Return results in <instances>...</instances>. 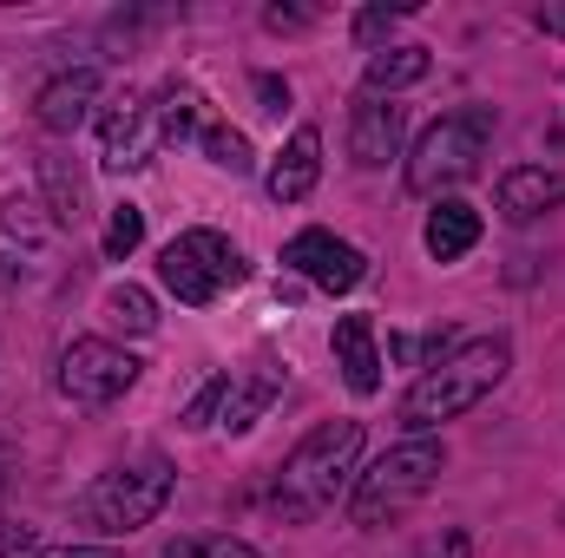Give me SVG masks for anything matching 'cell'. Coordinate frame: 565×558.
I'll return each instance as SVG.
<instances>
[{
	"label": "cell",
	"instance_id": "1",
	"mask_svg": "<svg viewBox=\"0 0 565 558\" xmlns=\"http://www.w3.org/2000/svg\"><path fill=\"white\" fill-rule=\"evenodd\" d=\"M355 460H362V420H322V427H309L282 453L277 480H270V513H277L282 526L322 519L355 486V473H362Z\"/></svg>",
	"mask_w": 565,
	"mask_h": 558
},
{
	"label": "cell",
	"instance_id": "2",
	"mask_svg": "<svg viewBox=\"0 0 565 558\" xmlns=\"http://www.w3.org/2000/svg\"><path fill=\"white\" fill-rule=\"evenodd\" d=\"M513 368V342L507 335H473V342H454L440 362H427L415 375V388L402 395V427L408 433H434L447 420L473 415Z\"/></svg>",
	"mask_w": 565,
	"mask_h": 558
},
{
	"label": "cell",
	"instance_id": "3",
	"mask_svg": "<svg viewBox=\"0 0 565 558\" xmlns=\"http://www.w3.org/2000/svg\"><path fill=\"white\" fill-rule=\"evenodd\" d=\"M493 126H500L493 106H454V112H440L415 139V151H408V191L427 197V204H447L480 171V158L493 144Z\"/></svg>",
	"mask_w": 565,
	"mask_h": 558
},
{
	"label": "cell",
	"instance_id": "4",
	"mask_svg": "<svg viewBox=\"0 0 565 558\" xmlns=\"http://www.w3.org/2000/svg\"><path fill=\"white\" fill-rule=\"evenodd\" d=\"M440 473H447V447H440L434 433H408V440H395L375 466L355 473V486H349V519H355L362 533L402 519Z\"/></svg>",
	"mask_w": 565,
	"mask_h": 558
},
{
	"label": "cell",
	"instance_id": "5",
	"mask_svg": "<svg viewBox=\"0 0 565 558\" xmlns=\"http://www.w3.org/2000/svg\"><path fill=\"white\" fill-rule=\"evenodd\" d=\"M171 486H178V473H171L164 453H132V460L106 466V473L79 493V513H86V526L126 539V533H139V526H151V519L164 513Z\"/></svg>",
	"mask_w": 565,
	"mask_h": 558
},
{
	"label": "cell",
	"instance_id": "6",
	"mask_svg": "<svg viewBox=\"0 0 565 558\" xmlns=\"http://www.w3.org/2000/svg\"><path fill=\"white\" fill-rule=\"evenodd\" d=\"M250 277L244 250L224 237V230H178L164 250H158V282L184 302V309H211L224 289Z\"/></svg>",
	"mask_w": 565,
	"mask_h": 558
},
{
	"label": "cell",
	"instance_id": "7",
	"mask_svg": "<svg viewBox=\"0 0 565 558\" xmlns=\"http://www.w3.org/2000/svg\"><path fill=\"white\" fill-rule=\"evenodd\" d=\"M139 355L132 348H119V342H106V335H79V342H66L60 348V395L73 401V408H113V401H126L132 388H139Z\"/></svg>",
	"mask_w": 565,
	"mask_h": 558
},
{
	"label": "cell",
	"instance_id": "8",
	"mask_svg": "<svg viewBox=\"0 0 565 558\" xmlns=\"http://www.w3.org/2000/svg\"><path fill=\"white\" fill-rule=\"evenodd\" d=\"M282 270L316 282V289H329V296H349L355 282L369 277V257L349 237H335V230H296L282 244Z\"/></svg>",
	"mask_w": 565,
	"mask_h": 558
},
{
	"label": "cell",
	"instance_id": "9",
	"mask_svg": "<svg viewBox=\"0 0 565 558\" xmlns=\"http://www.w3.org/2000/svg\"><path fill=\"white\" fill-rule=\"evenodd\" d=\"M402 139H408V106L355 93V106H349V164L355 171H382V164L402 158Z\"/></svg>",
	"mask_w": 565,
	"mask_h": 558
},
{
	"label": "cell",
	"instance_id": "10",
	"mask_svg": "<svg viewBox=\"0 0 565 558\" xmlns=\"http://www.w3.org/2000/svg\"><path fill=\"white\" fill-rule=\"evenodd\" d=\"M158 151V132H151V99L145 93H119L106 112H99V164L106 171H139Z\"/></svg>",
	"mask_w": 565,
	"mask_h": 558
},
{
	"label": "cell",
	"instance_id": "11",
	"mask_svg": "<svg viewBox=\"0 0 565 558\" xmlns=\"http://www.w3.org/2000/svg\"><path fill=\"white\" fill-rule=\"evenodd\" d=\"M93 106H99V73H93V66H73V73H53V79L40 86L33 119H40V132L66 139V132H79V126L93 119Z\"/></svg>",
	"mask_w": 565,
	"mask_h": 558
},
{
	"label": "cell",
	"instance_id": "12",
	"mask_svg": "<svg viewBox=\"0 0 565 558\" xmlns=\"http://www.w3.org/2000/svg\"><path fill=\"white\" fill-rule=\"evenodd\" d=\"M493 204H500L507 224H533V217H546V211L565 204V171H553V164H520V171H507L493 184Z\"/></svg>",
	"mask_w": 565,
	"mask_h": 558
},
{
	"label": "cell",
	"instance_id": "13",
	"mask_svg": "<svg viewBox=\"0 0 565 558\" xmlns=\"http://www.w3.org/2000/svg\"><path fill=\"white\" fill-rule=\"evenodd\" d=\"M329 348H335V368L349 382V395H382V348H375V322L369 315H342L329 329Z\"/></svg>",
	"mask_w": 565,
	"mask_h": 558
},
{
	"label": "cell",
	"instance_id": "14",
	"mask_svg": "<svg viewBox=\"0 0 565 558\" xmlns=\"http://www.w3.org/2000/svg\"><path fill=\"white\" fill-rule=\"evenodd\" d=\"M316 178H322V132H316V126H296L264 184H270L277 204H302V197L316 191Z\"/></svg>",
	"mask_w": 565,
	"mask_h": 558
},
{
	"label": "cell",
	"instance_id": "15",
	"mask_svg": "<svg viewBox=\"0 0 565 558\" xmlns=\"http://www.w3.org/2000/svg\"><path fill=\"white\" fill-rule=\"evenodd\" d=\"M282 395V368L277 362H257V368H231V401H224V420L217 427H231V433H250L257 420L270 415V401Z\"/></svg>",
	"mask_w": 565,
	"mask_h": 558
},
{
	"label": "cell",
	"instance_id": "16",
	"mask_svg": "<svg viewBox=\"0 0 565 558\" xmlns=\"http://www.w3.org/2000/svg\"><path fill=\"white\" fill-rule=\"evenodd\" d=\"M422 244H427V257H434V264H460V257L480 244V211H473V204H460V197L434 204V211H427Z\"/></svg>",
	"mask_w": 565,
	"mask_h": 558
},
{
	"label": "cell",
	"instance_id": "17",
	"mask_svg": "<svg viewBox=\"0 0 565 558\" xmlns=\"http://www.w3.org/2000/svg\"><path fill=\"white\" fill-rule=\"evenodd\" d=\"M427 73H434V53L427 46H382V53H369V66H362V93H375V99H395L402 86H422Z\"/></svg>",
	"mask_w": 565,
	"mask_h": 558
},
{
	"label": "cell",
	"instance_id": "18",
	"mask_svg": "<svg viewBox=\"0 0 565 558\" xmlns=\"http://www.w3.org/2000/svg\"><path fill=\"white\" fill-rule=\"evenodd\" d=\"M151 132H158V144H184L204 132V112H198V93L191 86H164L158 99H151Z\"/></svg>",
	"mask_w": 565,
	"mask_h": 558
},
{
	"label": "cell",
	"instance_id": "19",
	"mask_svg": "<svg viewBox=\"0 0 565 558\" xmlns=\"http://www.w3.org/2000/svg\"><path fill=\"white\" fill-rule=\"evenodd\" d=\"M40 184H46V211H53V224H79L86 217V178H79V164L73 158H40Z\"/></svg>",
	"mask_w": 565,
	"mask_h": 558
},
{
	"label": "cell",
	"instance_id": "20",
	"mask_svg": "<svg viewBox=\"0 0 565 558\" xmlns=\"http://www.w3.org/2000/svg\"><path fill=\"white\" fill-rule=\"evenodd\" d=\"M198 144H204V158H211L217 171H231V178L257 171V151H250V139H244L237 126H217V119H204V132H198Z\"/></svg>",
	"mask_w": 565,
	"mask_h": 558
},
{
	"label": "cell",
	"instance_id": "21",
	"mask_svg": "<svg viewBox=\"0 0 565 558\" xmlns=\"http://www.w3.org/2000/svg\"><path fill=\"white\" fill-rule=\"evenodd\" d=\"M106 315H113L126 335H151V329H158V302H151V289H139V282H113V289H106Z\"/></svg>",
	"mask_w": 565,
	"mask_h": 558
},
{
	"label": "cell",
	"instance_id": "22",
	"mask_svg": "<svg viewBox=\"0 0 565 558\" xmlns=\"http://www.w3.org/2000/svg\"><path fill=\"white\" fill-rule=\"evenodd\" d=\"M158 558H257L250 539H231V533H184V539H171Z\"/></svg>",
	"mask_w": 565,
	"mask_h": 558
},
{
	"label": "cell",
	"instance_id": "23",
	"mask_svg": "<svg viewBox=\"0 0 565 558\" xmlns=\"http://www.w3.org/2000/svg\"><path fill=\"white\" fill-rule=\"evenodd\" d=\"M139 244H145V211L139 204H113V217H106V257L126 264Z\"/></svg>",
	"mask_w": 565,
	"mask_h": 558
},
{
	"label": "cell",
	"instance_id": "24",
	"mask_svg": "<svg viewBox=\"0 0 565 558\" xmlns=\"http://www.w3.org/2000/svg\"><path fill=\"white\" fill-rule=\"evenodd\" d=\"M224 401H231V368H224V375H211V382L198 388V401H191L178 420H184L191 433H204V427H217V420H224Z\"/></svg>",
	"mask_w": 565,
	"mask_h": 558
},
{
	"label": "cell",
	"instance_id": "25",
	"mask_svg": "<svg viewBox=\"0 0 565 558\" xmlns=\"http://www.w3.org/2000/svg\"><path fill=\"white\" fill-rule=\"evenodd\" d=\"M33 211H40V204H33V197H20V191H13V197H0V224H7L13 237H26V244H40V237H46V224H40Z\"/></svg>",
	"mask_w": 565,
	"mask_h": 558
},
{
	"label": "cell",
	"instance_id": "26",
	"mask_svg": "<svg viewBox=\"0 0 565 558\" xmlns=\"http://www.w3.org/2000/svg\"><path fill=\"white\" fill-rule=\"evenodd\" d=\"M408 558H473V533H467V526H440V533H427Z\"/></svg>",
	"mask_w": 565,
	"mask_h": 558
},
{
	"label": "cell",
	"instance_id": "27",
	"mask_svg": "<svg viewBox=\"0 0 565 558\" xmlns=\"http://www.w3.org/2000/svg\"><path fill=\"white\" fill-rule=\"evenodd\" d=\"M402 13H408V7H369V13H355V40L382 53V40L395 33V20H402Z\"/></svg>",
	"mask_w": 565,
	"mask_h": 558
},
{
	"label": "cell",
	"instance_id": "28",
	"mask_svg": "<svg viewBox=\"0 0 565 558\" xmlns=\"http://www.w3.org/2000/svg\"><path fill=\"white\" fill-rule=\"evenodd\" d=\"M257 99H264V112H277L289 106V79H277V73H257Z\"/></svg>",
	"mask_w": 565,
	"mask_h": 558
},
{
	"label": "cell",
	"instance_id": "29",
	"mask_svg": "<svg viewBox=\"0 0 565 558\" xmlns=\"http://www.w3.org/2000/svg\"><path fill=\"white\" fill-rule=\"evenodd\" d=\"M264 26H270V33H296V26H309V13H302V7H270Z\"/></svg>",
	"mask_w": 565,
	"mask_h": 558
},
{
	"label": "cell",
	"instance_id": "30",
	"mask_svg": "<svg viewBox=\"0 0 565 558\" xmlns=\"http://www.w3.org/2000/svg\"><path fill=\"white\" fill-rule=\"evenodd\" d=\"M33 558H126V552H113V546H46Z\"/></svg>",
	"mask_w": 565,
	"mask_h": 558
},
{
	"label": "cell",
	"instance_id": "31",
	"mask_svg": "<svg viewBox=\"0 0 565 558\" xmlns=\"http://www.w3.org/2000/svg\"><path fill=\"white\" fill-rule=\"evenodd\" d=\"M533 20H540V33H553V40H565V0H546V7L533 13Z\"/></svg>",
	"mask_w": 565,
	"mask_h": 558
}]
</instances>
